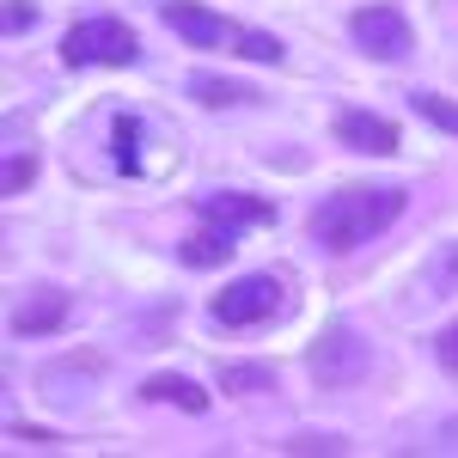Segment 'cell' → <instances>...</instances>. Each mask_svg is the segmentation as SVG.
I'll return each mask as SVG.
<instances>
[{"label": "cell", "instance_id": "cell-14", "mask_svg": "<svg viewBox=\"0 0 458 458\" xmlns=\"http://www.w3.org/2000/svg\"><path fill=\"white\" fill-rule=\"evenodd\" d=\"M190 98L202 110H239V105H263L257 86H239V80H220V73H190Z\"/></svg>", "mask_w": 458, "mask_h": 458}, {"label": "cell", "instance_id": "cell-21", "mask_svg": "<svg viewBox=\"0 0 458 458\" xmlns=\"http://www.w3.org/2000/svg\"><path fill=\"white\" fill-rule=\"evenodd\" d=\"M458 282V245H440L434 250V269H428V287H434V300Z\"/></svg>", "mask_w": 458, "mask_h": 458}, {"label": "cell", "instance_id": "cell-2", "mask_svg": "<svg viewBox=\"0 0 458 458\" xmlns=\"http://www.w3.org/2000/svg\"><path fill=\"white\" fill-rule=\"evenodd\" d=\"M62 68L80 73V68H135L141 62V37L129 19H116V13H92V19H73L68 31H62Z\"/></svg>", "mask_w": 458, "mask_h": 458}, {"label": "cell", "instance_id": "cell-3", "mask_svg": "<svg viewBox=\"0 0 458 458\" xmlns=\"http://www.w3.org/2000/svg\"><path fill=\"white\" fill-rule=\"evenodd\" d=\"M306 373H312L318 391H349L373 373V343L354 330L349 318H330L318 330V343L306 349Z\"/></svg>", "mask_w": 458, "mask_h": 458}, {"label": "cell", "instance_id": "cell-1", "mask_svg": "<svg viewBox=\"0 0 458 458\" xmlns=\"http://www.w3.org/2000/svg\"><path fill=\"white\" fill-rule=\"evenodd\" d=\"M403 214H410V190H403V183H343L336 196H324V202L306 214V233H312L318 250L354 257L360 245L386 239Z\"/></svg>", "mask_w": 458, "mask_h": 458}, {"label": "cell", "instance_id": "cell-18", "mask_svg": "<svg viewBox=\"0 0 458 458\" xmlns=\"http://www.w3.org/2000/svg\"><path fill=\"white\" fill-rule=\"evenodd\" d=\"M31 183H37V153H31V147L6 153V165H0V190H6V196H25Z\"/></svg>", "mask_w": 458, "mask_h": 458}, {"label": "cell", "instance_id": "cell-20", "mask_svg": "<svg viewBox=\"0 0 458 458\" xmlns=\"http://www.w3.org/2000/svg\"><path fill=\"white\" fill-rule=\"evenodd\" d=\"M6 440H19V446H37V453H55V446H62V434H55V428L19 422V416H13V422H6Z\"/></svg>", "mask_w": 458, "mask_h": 458}, {"label": "cell", "instance_id": "cell-4", "mask_svg": "<svg viewBox=\"0 0 458 458\" xmlns=\"http://www.w3.org/2000/svg\"><path fill=\"white\" fill-rule=\"evenodd\" d=\"M282 312H287V276H276V269H250L208 300V318L220 330H257V324H276Z\"/></svg>", "mask_w": 458, "mask_h": 458}, {"label": "cell", "instance_id": "cell-15", "mask_svg": "<svg viewBox=\"0 0 458 458\" xmlns=\"http://www.w3.org/2000/svg\"><path fill=\"white\" fill-rule=\"evenodd\" d=\"M105 373H110V360L98 349H73L68 360H49V367L37 373V386L49 391V386H62V379H68V397H73V386H80V379H92V386H98Z\"/></svg>", "mask_w": 458, "mask_h": 458}, {"label": "cell", "instance_id": "cell-10", "mask_svg": "<svg viewBox=\"0 0 458 458\" xmlns=\"http://www.w3.org/2000/svg\"><path fill=\"white\" fill-rule=\"evenodd\" d=\"M135 397H141V403H172V410H183V416H208L214 410V397L196 386L190 373H147Z\"/></svg>", "mask_w": 458, "mask_h": 458}, {"label": "cell", "instance_id": "cell-12", "mask_svg": "<svg viewBox=\"0 0 458 458\" xmlns=\"http://www.w3.org/2000/svg\"><path fill=\"white\" fill-rule=\"evenodd\" d=\"M214 391H226V397H269V391H282V373H276V360H220Z\"/></svg>", "mask_w": 458, "mask_h": 458}, {"label": "cell", "instance_id": "cell-19", "mask_svg": "<svg viewBox=\"0 0 458 458\" xmlns=\"http://www.w3.org/2000/svg\"><path fill=\"white\" fill-rule=\"evenodd\" d=\"M282 453H330V458H343L349 440H343V434H324V428H300V434L282 440Z\"/></svg>", "mask_w": 458, "mask_h": 458}, {"label": "cell", "instance_id": "cell-16", "mask_svg": "<svg viewBox=\"0 0 458 458\" xmlns=\"http://www.w3.org/2000/svg\"><path fill=\"white\" fill-rule=\"evenodd\" d=\"M233 55L263 62V68H282V62H287V49H282V37H276V31H239V37H233Z\"/></svg>", "mask_w": 458, "mask_h": 458}, {"label": "cell", "instance_id": "cell-11", "mask_svg": "<svg viewBox=\"0 0 458 458\" xmlns=\"http://www.w3.org/2000/svg\"><path fill=\"white\" fill-rule=\"evenodd\" d=\"M233 239H239V233H220V226L202 220L196 233H183V239H177V263H183V269H226V263H233V250H239Z\"/></svg>", "mask_w": 458, "mask_h": 458}, {"label": "cell", "instance_id": "cell-17", "mask_svg": "<svg viewBox=\"0 0 458 458\" xmlns=\"http://www.w3.org/2000/svg\"><path fill=\"white\" fill-rule=\"evenodd\" d=\"M410 110L428 116L440 135H458V98H440V92H410Z\"/></svg>", "mask_w": 458, "mask_h": 458}, {"label": "cell", "instance_id": "cell-24", "mask_svg": "<svg viewBox=\"0 0 458 458\" xmlns=\"http://www.w3.org/2000/svg\"><path fill=\"white\" fill-rule=\"evenodd\" d=\"M440 440H453V446H458V416H453L446 428H440Z\"/></svg>", "mask_w": 458, "mask_h": 458}, {"label": "cell", "instance_id": "cell-9", "mask_svg": "<svg viewBox=\"0 0 458 458\" xmlns=\"http://www.w3.org/2000/svg\"><path fill=\"white\" fill-rule=\"evenodd\" d=\"M330 141L349 147V153H373V159H391L403 135H397V123L379 116V110H336L330 116Z\"/></svg>", "mask_w": 458, "mask_h": 458}, {"label": "cell", "instance_id": "cell-8", "mask_svg": "<svg viewBox=\"0 0 458 458\" xmlns=\"http://www.w3.org/2000/svg\"><path fill=\"white\" fill-rule=\"evenodd\" d=\"M159 19H165V31H177L190 49H226V43L239 37V25L220 19L202 0H159Z\"/></svg>", "mask_w": 458, "mask_h": 458}, {"label": "cell", "instance_id": "cell-5", "mask_svg": "<svg viewBox=\"0 0 458 458\" xmlns=\"http://www.w3.org/2000/svg\"><path fill=\"white\" fill-rule=\"evenodd\" d=\"M349 43L367 62L391 68V62H410L416 55V25H410V13L397 0H367V6L349 13Z\"/></svg>", "mask_w": 458, "mask_h": 458}, {"label": "cell", "instance_id": "cell-23", "mask_svg": "<svg viewBox=\"0 0 458 458\" xmlns=\"http://www.w3.org/2000/svg\"><path fill=\"white\" fill-rule=\"evenodd\" d=\"M434 360H440V373H446V379H458V318L434 336Z\"/></svg>", "mask_w": 458, "mask_h": 458}, {"label": "cell", "instance_id": "cell-13", "mask_svg": "<svg viewBox=\"0 0 458 458\" xmlns=\"http://www.w3.org/2000/svg\"><path fill=\"white\" fill-rule=\"evenodd\" d=\"M141 141H147V123L135 116V110H116V116H110V165H116V177H141L147 172Z\"/></svg>", "mask_w": 458, "mask_h": 458}, {"label": "cell", "instance_id": "cell-7", "mask_svg": "<svg viewBox=\"0 0 458 458\" xmlns=\"http://www.w3.org/2000/svg\"><path fill=\"white\" fill-rule=\"evenodd\" d=\"M73 318V293L55 282H37L19 293V306H13V318H6V330L13 336H55L62 324Z\"/></svg>", "mask_w": 458, "mask_h": 458}, {"label": "cell", "instance_id": "cell-6", "mask_svg": "<svg viewBox=\"0 0 458 458\" xmlns=\"http://www.w3.org/2000/svg\"><path fill=\"white\" fill-rule=\"evenodd\" d=\"M196 220H208L220 233H245V226H276V202L269 196H250V190H202L190 196Z\"/></svg>", "mask_w": 458, "mask_h": 458}, {"label": "cell", "instance_id": "cell-22", "mask_svg": "<svg viewBox=\"0 0 458 458\" xmlns=\"http://www.w3.org/2000/svg\"><path fill=\"white\" fill-rule=\"evenodd\" d=\"M37 25V0H6V13H0V31L6 37H25Z\"/></svg>", "mask_w": 458, "mask_h": 458}]
</instances>
